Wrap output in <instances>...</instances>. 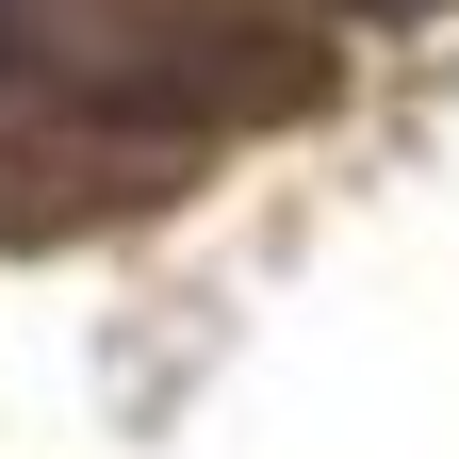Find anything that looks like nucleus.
<instances>
[{
    "label": "nucleus",
    "mask_w": 459,
    "mask_h": 459,
    "mask_svg": "<svg viewBox=\"0 0 459 459\" xmlns=\"http://www.w3.org/2000/svg\"><path fill=\"white\" fill-rule=\"evenodd\" d=\"M0 49L99 132H263L328 99V33L296 0H0Z\"/></svg>",
    "instance_id": "nucleus-1"
}]
</instances>
